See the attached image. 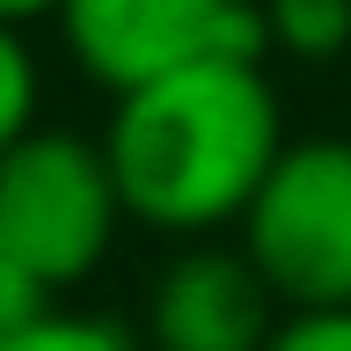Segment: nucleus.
Listing matches in <instances>:
<instances>
[{
    "label": "nucleus",
    "mask_w": 351,
    "mask_h": 351,
    "mask_svg": "<svg viewBox=\"0 0 351 351\" xmlns=\"http://www.w3.org/2000/svg\"><path fill=\"white\" fill-rule=\"evenodd\" d=\"M103 154L139 234L169 241H227L293 147L285 88L271 59H205L154 88L117 95L103 117Z\"/></svg>",
    "instance_id": "obj_1"
},
{
    "label": "nucleus",
    "mask_w": 351,
    "mask_h": 351,
    "mask_svg": "<svg viewBox=\"0 0 351 351\" xmlns=\"http://www.w3.org/2000/svg\"><path fill=\"white\" fill-rule=\"evenodd\" d=\"M125 197L95 132L37 125L0 161V249L37 285V300H73L110 271L125 241Z\"/></svg>",
    "instance_id": "obj_2"
},
{
    "label": "nucleus",
    "mask_w": 351,
    "mask_h": 351,
    "mask_svg": "<svg viewBox=\"0 0 351 351\" xmlns=\"http://www.w3.org/2000/svg\"><path fill=\"white\" fill-rule=\"evenodd\" d=\"M234 249L278 307H351V132H293Z\"/></svg>",
    "instance_id": "obj_3"
},
{
    "label": "nucleus",
    "mask_w": 351,
    "mask_h": 351,
    "mask_svg": "<svg viewBox=\"0 0 351 351\" xmlns=\"http://www.w3.org/2000/svg\"><path fill=\"white\" fill-rule=\"evenodd\" d=\"M51 37L66 66L117 103L205 59H263V8L256 0H59Z\"/></svg>",
    "instance_id": "obj_4"
},
{
    "label": "nucleus",
    "mask_w": 351,
    "mask_h": 351,
    "mask_svg": "<svg viewBox=\"0 0 351 351\" xmlns=\"http://www.w3.org/2000/svg\"><path fill=\"white\" fill-rule=\"evenodd\" d=\"M285 307L256 278V263L227 241H183L154 263L139 300L147 351H263Z\"/></svg>",
    "instance_id": "obj_5"
},
{
    "label": "nucleus",
    "mask_w": 351,
    "mask_h": 351,
    "mask_svg": "<svg viewBox=\"0 0 351 351\" xmlns=\"http://www.w3.org/2000/svg\"><path fill=\"white\" fill-rule=\"evenodd\" d=\"M0 351H147V344H139V322L110 315V307L37 300L8 337H0Z\"/></svg>",
    "instance_id": "obj_6"
},
{
    "label": "nucleus",
    "mask_w": 351,
    "mask_h": 351,
    "mask_svg": "<svg viewBox=\"0 0 351 351\" xmlns=\"http://www.w3.org/2000/svg\"><path fill=\"white\" fill-rule=\"evenodd\" d=\"M263 8V59L329 66L351 51V0H256Z\"/></svg>",
    "instance_id": "obj_7"
},
{
    "label": "nucleus",
    "mask_w": 351,
    "mask_h": 351,
    "mask_svg": "<svg viewBox=\"0 0 351 351\" xmlns=\"http://www.w3.org/2000/svg\"><path fill=\"white\" fill-rule=\"evenodd\" d=\"M44 125V51L29 44V29L0 22V161Z\"/></svg>",
    "instance_id": "obj_8"
},
{
    "label": "nucleus",
    "mask_w": 351,
    "mask_h": 351,
    "mask_svg": "<svg viewBox=\"0 0 351 351\" xmlns=\"http://www.w3.org/2000/svg\"><path fill=\"white\" fill-rule=\"evenodd\" d=\"M263 351H351V307H285Z\"/></svg>",
    "instance_id": "obj_9"
},
{
    "label": "nucleus",
    "mask_w": 351,
    "mask_h": 351,
    "mask_svg": "<svg viewBox=\"0 0 351 351\" xmlns=\"http://www.w3.org/2000/svg\"><path fill=\"white\" fill-rule=\"evenodd\" d=\"M29 307H37V285L22 278V271H15V256L0 249V337H8V329H15Z\"/></svg>",
    "instance_id": "obj_10"
},
{
    "label": "nucleus",
    "mask_w": 351,
    "mask_h": 351,
    "mask_svg": "<svg viewBox=\"0 0 351 351\" xmlns=\"http://www.w3.org/2000/svg\"><path fill=\"white\" fill-rule=\"evenodd\" d=\"M59 15V0H0V22H15V29H29V22H51Z\"/></svg>",
    "instance_id": "obj_11"
}]
</instances>
